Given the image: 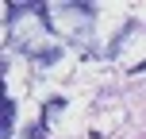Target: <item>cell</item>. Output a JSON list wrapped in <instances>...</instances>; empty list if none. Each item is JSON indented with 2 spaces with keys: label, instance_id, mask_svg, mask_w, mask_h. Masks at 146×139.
<instances>
[{
  "label": "cell",
  "instance_id": "obj_1",
  "mask_svg": "<svg viewBox=\"0 0 146 139\" xmlns=\"http://www.w3.org/2000/svg\"><path fill=\"white\" fill-rule=\"evenodd\" d=\"M92 19H96V8L88 4V0H77V4H54L50 8V27H58L62 35H69V39L88 35Z\"/></svg>",
  "mask_w": 146,
  "mask_h": 139
},
{
  "label": "cell",
  "instance_id": "obj_2",
  "mask_svg": "<svg viewBox=\"0 0 146 139\" xmlns=\"http://www.w3.org/2000/svg\"><path fill=\"white\" fill-rule=\"evenodd\" d=\"M0 135L4 139L15 135V101L12 97H4V108H0Z\"/></svg>",
  "mask_w": 146,
  "mask_h": 139
}]
</instances>
